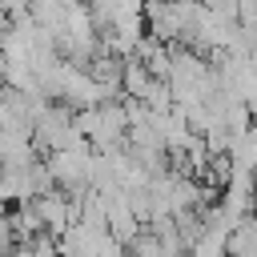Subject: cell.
<instances>
[{
  "instance_id": "obj_1",
  "label": "cell",
  "mask_w": 257,
  "mask_h": 257,
  "mask_svg": "<svg viewBox=\"0 0 257 257\" xmlns=\"http://www.w3.org/2000/svg\"><path fill=\"white\" fill-rule=\"evenodd\" d=\"M36 185H32V165L28 169H0V209L4 205H32Z\"/></svg>"
},
{
  "instance_id": "obj_2",
  "label": "cell",
  "mask_w": 257,
  "mask_h": 257,
  "mask_svg": "<svg viewBox=\"0 0 257 257\" xmlns=\"http://www.w3.org/2000/svg\"><path fill=\"white\" fill-rule=\"evenodd\" d=\"M0 249L12 257V249H16V237H12V225H8V213L0 209Z\"/></svg>"
},
{
  "instance_id": "obj_3",
  "label": "cell",
  "mask_w": 257,
  "mask_h": 257,
  "mask_svg": "<svg viewBox=\"0 0 257 257\" xmlns=\"http://www.w3.org/2000/svg\"><path fill=\"white\" fill-rule=\"evenodd\" d=\"M8 92H12V88H8V84H4V80H0V104H4V100H8Z\"/></svg>"
}]
</instances>
